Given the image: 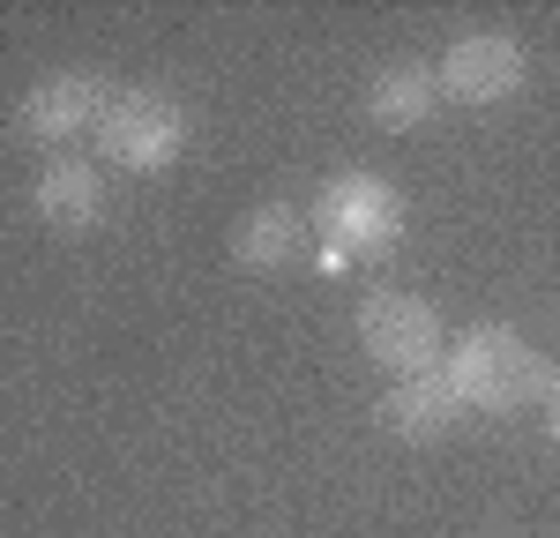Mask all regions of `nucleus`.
<instances>
[{
	"instance_id": "0eeeda50",
	"label": "nucleus",
	"mask_w": 560,
	"mask_h": 538,
	"mask_svg": "<svg viewBox=\"0 0 560 538\" xmlns=\"http://www.w3.org/2000/svg\"><path fill=\"white\" fill-rule=\"evenodd\" d=\"M31 210H38L52 232H90L105 218V173L83 165V157H52L38 179H31Z\"/></svg>"
},
{
	"instance_id": "423d86ee",
	"label": "nucleus",
	"mask_w": 560,
	"mask_h": 538,
	"mask_svg": "<svg viewBox=\"0 0 560 538\" xmlns=\"http://www.w3.org/2000/svg\"><path fill=\"white\" fill-rule=\"evenodd\" d=\"M523 45L501 38V31H471V38H456L441 52V68H433V83L441 97H456V105H501V97H516L523 90Z\"/></svg>"
},
{
	"instance_id": "7ed1b4c3",
	"label": "nucleus",
	"mask_w": 560,
	"mask_h": 538,
	"mask_svg": "<svg viewBox=\"0 0 560 538\" xmlns=\"http://www.w3.org/2000/svg\"><path fill=\"white\" fill-rule=\"evenodd\" d=\"M359 344L374 366H388L396 382H411V374H433V359H441V314L419 300V292H366L359 300Z\"/></svg>"
},
{
	"instance_id": "20e7f679",
	"label": "nucleus",
	"mask_w": 560,
	"mask_h": 538,
	"mask_svg": "<svg viewBox=\"0 0 560 538\" xmlns=\"http://www.w3.org/2000/svg\"><path fill=\"white\" fill-rule=\"evenodd\" d=\"M314 218L329 232V247L337 255H382L396 247V232H404V202H396V187L374 173H337L322 187V202H314Z\"/></svg>"
},
{
	"instance_id": "9d476101",
	"label": "nucleus",
	"mask_w": 560,
	"mask_h": 538,
	"mask_svg": "<svg viewBox=\"0 0 560 538\" xmlns=\"http://www.w3.org/2000/svg\"><path fill=\"white\" fill-rule=\"evenodd\" d=\"M433 97H441V83H433V68H382L374 75V90H366V120L388 134H404V128H419L433 113Z\"/></svg>"
},
{
	"instance_id": "1a4fd4ad",
	"label": "nucleus",
	"mask_w": 560,
	"mask_h": 538,
	"mask_svg": "<svg viewBox=\"0 0 560 538\" xmlns=\"http://www.w3.org/2000/svg\"><path fill=\"white\" fill-rule=\"evenodd\" d=\"M300 210L292 202H255L247 218H240V232H232V262L240 269H284L292 255H300Z\"/></svg>"
},
{
	"instance_id": "f03ea898",
	"label": "nucleus",
	"mask_w": 560,
	"mask_h": 538,
	"mask_svg": "<svg viewBox=\"0 0 560 538\" xmlns=\"http://www.w3.org/2000/svg\"><path fill=\"white\" fill-rule=\"evenodd\" d=\"M97 150L120 173H165L187 150V113L165 90H113L105 120H97Z\"/></svg>"
},
{
	"instance_id": "9b49d317",
	"label": "nucleus",
	"mask_w": 560,
	"mask_h": 538,
	"mask_svg": "<svg viewBox=\"0 0 560 538\" xmlns=\"http://www.w3.org/2000/svg\"><path fill=\"white\" fill-rule=\"evenodd\" d=\"M546 434L560 442V374H553V389H546Z\"/></svg>"
},
{
	"instance_id": "6e6552de",
	"label": "nucleus",
	"mask_w": 560,
	"mask_h": 538,
	"mask_svg": "<svg viewBox=\"0 0 560 538\" xmlns=\"http://www.w3.org/2000/svg\"><path fill=\"white\" fill-rule=\"evenodd\" d=\"M382 434H396V442H441L456 419H464V397L448 389V374H411V382H396L382 397Z\"/></svg>"
},
{
	"instance_id": "f257e3e1",
	"label": "nucleus",
	"mask_w": 560,
	"mask_h": 538,
	"mask_svg": "<svg viewBox=\"0 0 560 538\" xmlns=\"http://www.w3.org/2000/svg\"><path fill=\"white\" fill-rule=\"evenodd\" d=\"M448 389L471 404V411H523V404H546L553 389V366L538 359V344H523L516 329L486 321L471 329L456 359H448Z\"/></svg>"
},
{
	"instance_id": "39448f33",
	"label": "nucleus",
	"mask_w": 560,
	"mask_h": 538,
	"mask_svg": "<svg viewBox=\"0 0 560 538\" xmlns=\"http://www.w3.org/2000/svg\"><path fill=\"white\" fill-rule=\"evenodd\" d=\"M105 105H113V83H97V75H83V68H60V75H45V83L23 90V105H15V134H23V142H45V150H60V142H75V134H97Z\"/></svg>"
}]
</instances>
